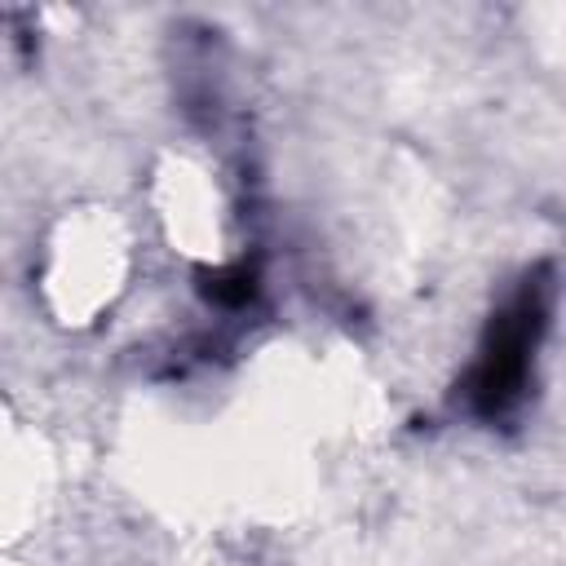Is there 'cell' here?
Segmentation results:
<instances>
[{"mask_svg": "<svg viewBox=\"0 0 566 566\" xmlns=\"http://www.w3.org/2000/svg\"><path fill=\"white\" fill-rule=\"evenodd\" d=\"M119 279H124V234H119V226L102 212L66 221L62 239L49 252V274H44L57 314L84 323L88 314L111 305V296L119 292Z\"/></svg>", "mask_w": 566, "mask_h": 566, "instance_id": "cell-1", "label": "cell"}]
</instances>
